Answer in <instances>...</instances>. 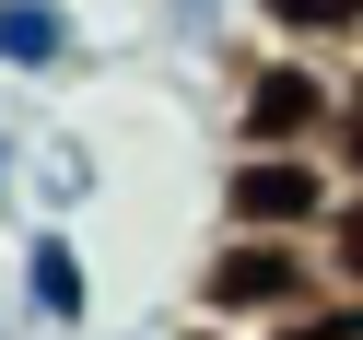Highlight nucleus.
<instances>
[{
  "label": "nucleus",
  "mask_w": 363,
  "mask_h": 340,
  "mask_svg": "<svg viewBox=\"0 0 363 340\" xmlns=\"http://www.w3.org/2000/svg\"><path fill=\"white\" fill-rule=\"evenodd\" d=\"M12 305H24V329H48V340L94 329V258H82L71 223H24V235H12Z\"/></svg>",
  "instance_id": "1"
},
{
  "label": "nucleus",
  "mask_w": 363,
  "mask_h": 340,
  "mask_svg": "<svg viewBox=\"0 0 363 340\" xmlns=\"http://www.w3.org/2000/svg\"><path fill=\"white\" fill-rule=\"evenodd\" d=\"M71 71H82L71 0H0V82H71Z\"/></svg>",
  "instance_id": "2"
},
{
  "label": "nucleus",
  "mask_w": 363,
  "mask_h": 340,
  "mask_svg": "<svg viewBox=\"0 0 363 340\" xmlns=\"http://www.w3.org/2000/svg\"><path fill=\"white\" fill-rule=\"evenodd\" d=\"M24 188H35V223H71V212H94V188H106V153L82 141V129H48V141L24 153Z\"/></svg>",
  "instance_id": "3"
},
{
  "label": "nucleus",
  "mask_w": 363,
  "mask_h": 340,
  "mask_svg": "<svg viewBox=\"0 0 363 340\" xmlns=\"http://www.w3.org/2000/svg\"><path fill=\"white\" fill-rule=\"evenodd\" d=\"M223 24H235V0H164V48L176 59H211Z\"/></svg>",
  "instance_id": "4"
},
{
  "label": "nucleus",
  "mask_w": 363,
  "mask_h": 340,
  "mask_svg": "<svg viewBox=\"0 0 363 340\" xmlns=\"http://www.w3.org/2000/svg\"><path fill=\"white\" fill-rule=\"evenodd\" d=\"M12 212H24V129L0 118V223H12Z\"/></svg>",
  "instance_id": "5"
}]
</instances>
